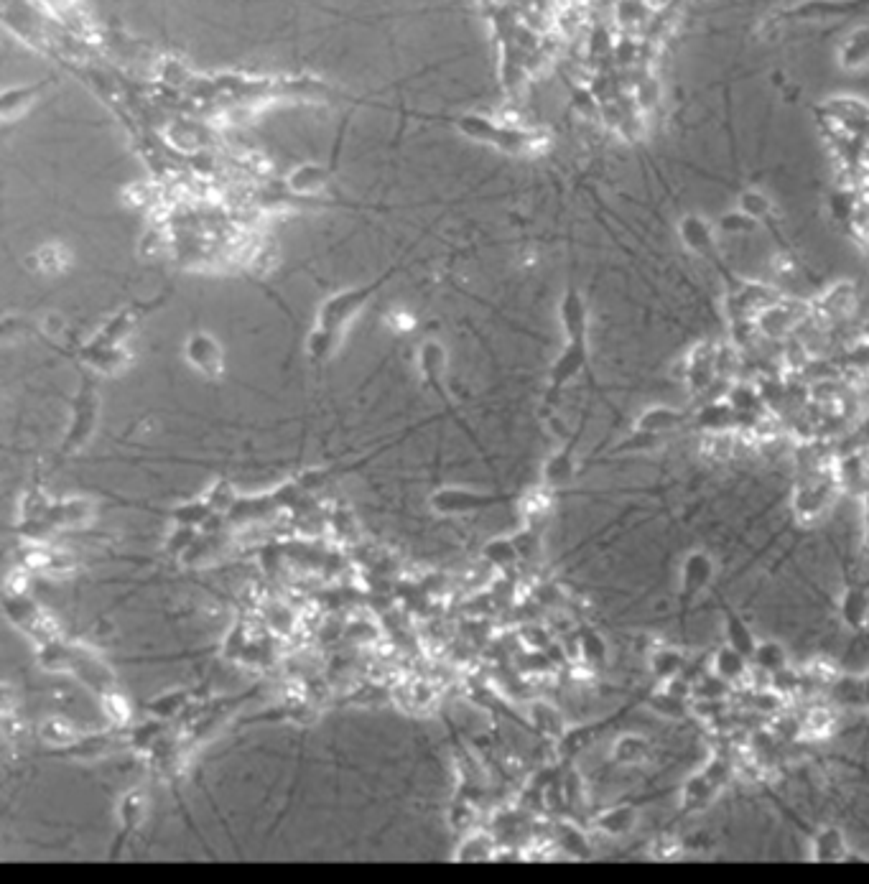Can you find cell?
<instances>
[{
	"mask_svg": "<svg viewBox=\"0 0 869 884\" xmlns=\"http://www.w3.org/2000/svg\"><path fill=\"white\" fill-rule=\"evenodd\" d=\"M398 271H401V265H390L388 271H383L373 281L342 288V291L332 293V296H327L322 301V306L316 311L314 329H311L309 339H306V352H309L314 365H322V362H327L337 352L339 342L345 337V329L378 296L380 288L393 281Z\"/></svg>",
	"mask_w": 869,
	"mask_h": 884,
	"instance_id": "cell-1",
	"label": "cell"
},
{
	"mask_svg": "<svg viewBox=\"0 0 869 884\" xmlns=\"http://www.w3.org/2000/svg\"><path fill=\"white\" fill-rule=\"evenodd\" d=\"M452 125L464 138H469V141H477L482 143V146L495 148V151L513 153V156L538 151L543 143V138L538 136V133H533V130L518 128V125L510 123H500V120L487 118V115L480 113L459 115V118L452 120Z\"/></svg>",
	"mask_w": 869,
	"mask_h": 884,
	"instance_id": "cell-2",
	"label": "cell"
},
{
	"mask_svg": "<svg viewBox=\"0 0 869 884\" xmlns=\"http://www.w3.org/2000/svg\"><path fill=\"white\" fill-rule=\"evenodd\" d=\"M102 413V395L97 388V380L92 372H82L79 378L77 393L72 398V413H69V426L64 431V439L59 444L62 457H72L77 451L85 449L90 439L95 436L97 423Z\"/></svg>",
	"mask_w": 869,
	"mask_h": 884,
	"instance_id": "cell-3",
	"label": "cell"
},
{
	"mask_svg": "<svg viewBox=\"0 0 869 884\" xmlns=\"http://www.w3.org/2000/svg\"><path fill=\"white\" fill-rule=\"evenodd\" d=\"M839 490L841 487L836 482L834 467L806 472V477L793 490V500H790V507H793V515H796L798 523L811 525L824 518L829 513V507L834 505Z\"/></svg>",
	"mask_w": 869,
	"mask_h": 884,
	"instance_id": "cell-4",
	"label": "cell"
},
{
	"mask_svg": "<svg viewBox=\"0 0 869 884\" xmlns=\"http://www.w3.org/2000/svg\"><path fill=\"white\" fill-rule=\"evenodd\" d=\"M416 362H418V372H421V378H424L426 388H431L436 395H439V400H441V403H444V411L449 413V418H452V421L457 423L459 428H462L464 434H467L469 439H472V444L477 446V449H482L480 439H477V436L472 434V428H469L467 423L462 421V416H459L457 408H454L452 395L446 393L444 378H446V365H449V355H446L444 344H441L439 339H434V337L424 339V342L418 344Z\"/></svg>",
	"mask_w": 869,
	"mask_h": 884,
	"instance_id": "cell-5",
	"label": "cell"
},
{
	"mask_svg": "<svg viewBox=\"0 0 869 884\" xmlns=\"http://www.w3.org/2000/svg\"><path fill=\"white\" fill-rule=\"evenodd\" d=\"M589 365V334L582 337H564V347H561L559 357L553 360L551 370H548V403L559 398L561 390L582 375Z\"/></svg>",
	"mask_w": 869,
	"mask_h": 884,
	"instance_id": "cell-6",
	"label": "cell"
},
{
	"mask_svg": "<svg viewBox=\"0 0 869 884\" xmlns=\"http://www.w3.org/2000/svg\"><path fill=\"white\" fill-rule=\"evenodd\" d=\"M510 495H492V492L469 490V487H439L431 492L429 505L436 515H467L490 510L500 502H510Z\"/></svg>",
	"mask_w": 869,
	"mask_h": 884,
	"instance_id": "cell-7",
	"label": "cell"
},
{
	"mask_svg": "<svg viewBox=\"0 0 869 884\" xmlns=\"http://www.w3.org/2000/svg\"><path fill=\"white\" fill-rule=\"evenodd\" d=\"M161 304H166V296H156V301H141V304L123 306L87 342L97 344V347H125V342L133 334V329L141 324V319H146V314L156 311Z\"/></svg>",
	"mask_w": 869,
	"mask_h": 884,
	"instance_id": "cell-8",
	"label": "cell"
},
{
	"mask_svg": "<svg viewBox=\"0 0 869 884\" xmlns=\"http://www.w3.org/2000/svg\"><path fill=\"white\" fill-rule=\"evenodd\" d=\"M714 576H717V564H714L709 551L694 548V551L686 553L681 558V566H678V597H681V602L686 607L694 604L714 584Z\"/></svg>",
	"mask_w": 869,
	"mask_h": 884,
	"instance_id": "cell-9",
	"label": "cell"
},
{
	"mask_svg": "<svg viewBox=\"0 0 869 884\" xmlns=\"http://www.w3.org/2000/svg\"><path fill=\"white\" fill-rule=\"evenodd\" d=\"M808 316V306L793 304V301L778 299L770 306L760 311V314L752 319V327L768 339H783L788 337L796 327H801Z\"/></svg>",
	"mask_w": 869,
	"mask_h": 884,
	"instance_id": "cell-10",
	"label": "cell"
},
{
	"mask_svg": "<svg viewBox=\"0 0 869 884\" xmlns=\"http://www.w3.org/2000/svg\"><path fill=\"white\" fill-rule=\"evenodd\" d=\"M184 357L207 380H220L225 375V352H222V344L209 332L197 329L189 334L184 342Z\"/></svg>",
	"mask_w": 869,
	"mask_h": 884,
	"instance_id": "cell-11",
	"label": "cell"
},
{
	"mask_svg": "<svg viewBox=\"0 0 869 884\" xmlns=\"http://www.w3.org/2000/svg\"><path fill=\"white\" fill-rule=\"evenodd\" d=\"M717 350L714 344L701 342L683 360V383L689 385L691 393H706L719 378L717 370Z\"/></svg>",
	"mask_w": 869,
	"mask_h": 884,
	"instance_id": "cell-12",
	"label": "cell"
},
{
	"mask_svg": "<svg viewBox=\"0 0 869 884\" xmlns=\"http://www.w3.org/2000/svg\"><path fill=\"white\" fill-rule=\"evenodd\" d=\"M143 813H146V793L141 788L128 790L118 803V834H115L113 849H110V859H118L130 836L141 828Z\"/></svg>",
	"mask_w": 869,
	"mask_h": 884,
	"instance_id": "cell-13",
	"label": "cell"
},
{
	"mask_svg": "<svg viewBox=\"0 0 869 884\" xmlns=\"http://www.w3.org/2000/svg\"><path fill=\"white\" fill-rule=\"evenodd\" d=\"M332 184V169L324 164H299L296 169H291L283 179V186H286L288 194H294V197H319L324 194Z\"/></svg>",
	"mask_w": 869,
	"mask_h": 884,
	"instance_id": "cell-14",
	"label": "cell"
},
{
	"mask_svg": "<svg viewBox=\"0 0 869 884\" xmlns=\"http://www.w3.org/2000/svg\"><path fill=\"white\" fill-rule=\"evenodd\" d=\"M69 671H72L79 681L85 683L87 688H92V691L97 693H105L110 691V688H115L113 671L102 663V658H97V655L87 648H77V645H72V663H69Z\"/></svg>",
	"mask_w": 869,
	"mask_h": 884,
	"instance_id": "cell-15",
	"label": "cell"
},
{
	"mask_svg": "<svg viewBox=\"0 0 869 884\" xmlns=\"http://www.w3.org/2000/svg\"><path fill=\"white\" fill-rule=\"evenodd\" d=\"M678 235H681V243L686 245L689 253L706 260L717 255V227L711 225L709 220H704L701 214H686L678 222Z\"/></svg>",
	"mask_w": 869,
	"mask_h": 884,
	"instance_id": "cell-16",
	"label": "cell"
},
{
	"mask_svg": "<svg viewBox=\"0 0 869 884\" xmlns=\"http://www.w3.org/2000/svg\"><path fill=\"white\" fill-rule=\"evenodd\" d=\"M51 85H54V79L49 77L39 79V82H29V85H16L3 90V95H0V120L11 123V120L21 118Z\"/></svg>",
	"mask_w": 869,
	"mask_h": 884,
	"instance_id": "cell-17",
	"label": "cell"
},
{
	"mask_svg": "<svg viewBox=\"0 0 869 884\" xmlns=\"http://www.w3.org/2000/svg\"><path fill=\"white\" fill-rule=\"evenodd\" d=\"M808 856H811V862L819 864L847 862L849 859L847 834H844L839 826H821L819 831L811 836Z\"/></svg>",
	"mask_w": 869,
	"mask_h": 884,
	"instance_id": "cell-18",
	"label": "cell"
},
{
	"mask_svg": "<svg viewBox=\"0 0 869 884\" xmlns=\"http://www.w3.org/2000/svg\"><path fill=\"white\" fill-rule=\"evenodd\" d=\"M559 321L564 337H582L589 334V306L582 291L569 283L559 301Z\"/></svg>",
	"mask_w": 869,
	"mask_h": 884,
	"instance_id": "cell-19",
	"label": "cell"
},
{
	"mask_svg": "<svg viewBox=\"0 0 869 884\" xmlns=\"http://www.w3.org/2000/svg\"><path fill=\"white\" fill-rule=\"evenodd\" d=\"M95 515V507L90 500L82 497H67V500H54L46 513V523L54 530H74L87 525Z\"/></svg>",
	"mask_w": 869,
	"mask_h": 884,
	"instance_id": "cell-20",
	"label": "cell"
},
{
	"mask_svg": "<svg viewBox=\"0 0 869 884\" xmlns=\"http://www.w3.org/2000/svg\"><path fill=\"white\" fill-rule=\"evenodd\" d=\"M686 423V416L681 411L671 406H653L648 411H643L632 426L638 439H658L663 434H671L676 428H681Z\"/></svg>",
	"mask_w": 869,
	"mask_h": 884,
	"instance_id": "cell-21",
	"label": "cell"
},
{
	"mask_svg": "<svg viewBox=\"0 0 869 884\" xmlns=\"http://www.w3.org/2000/svg\"><path fill=\"white\" fill-rule=\"evenodd\" d=\"M854 309H857V293L852 283H836L813 306L816 319L821 321H844L854 314Z\"/></svg>",
	"mask_w": 869,
	"mask_h": 884,
	"instance_id": "cell-22",
	"label": "cell"
},
{
	"mask_svg": "<svg viewBox=\"0 0 869 884\" xmlns=\"http://www.w3.org/2000/svg\"><path fill=\"white\" fill-rule=\"evenodd\" d=\"M576 439H579V436H574V439H571L564 449H559L556 454H551V457L546 459V464H543L541 485L546 487V490H551V492L564 490L571 479H574V474H576V459H574Z\"/></svg>",
	"mask_w": 869,
	"mask_h": 884,
	"instance_id": "cell-23",
	"label": "cell"
},
{
	"mask_svg": "<svg viewBox=\"0 0 869 884\" xmlns=\"http://www.w3.org/2000/svg\"><path fill=\"white\" fill-rule=\"evenodd\" d=\"M694 423L701 431H706V434H729L732 428H740V416H737V411L729 406V400L722 395V398L704 403L696 411Z\"/></svg>",
	"mask_w": 869,
	"mask_h": 884,
	"instance_id": "cell-24",
	"label": "cell"
},
{
	"mask_svg": "<svg viewBox=\"0 0 869 884\" xmlns=\"http://www.w3.org/2000/svg\"><path fill=\"white\" fill-rule=\"evenodd\" d=\"M709 668L727 686H737V683L747 681L752 676V660L747 655H742L740 650L729 648V645H722L717 653L711 655Z\"/></svg>",
	"mask_w": 869,
	"mask_h": 884,
	"instance_id": "cell-25",
	"label": "cell"
},
{
	"mask_svg": "<svg viewBox=\"0 0 869 884\" xmlns=\"http://www.w3.org/2000/svg\"><path fill=\"white\" fill-rule=\"evenodd\" d=\"M77 360L85 367H90L92 372H102V375H113V372L123 370L130 360L128 347H97V344L85 342L77 350Z\"/></svg>",
	"mask_w": 869,
	"mask_h": 884,
	"instance_id": "cell-26",
	"label": "cell"
},
{
	"mask_svg": "<svg viewBox=\"0 0 869 884\" xmlns=\"http://www.w3.org/2000/svg\"><path fill=\"white\" fill-rule=\"evenodd\" d=\"M839 617L852 632L869 627V589L864 584H852L841 592Z\"/></svg>",
	"mask_w": 869,
	"mask_h": 884,
	"instance_id": "cell-27",
	"label": "cell"
},
{
	"mask_svg": "<svg viewBox=\"0 0 869 884\" xmlns=\"http://www.w3.org/2000/svg\"><path fill=\"white\" fill-rule=\"evenodd\" d=\"M612 762L620 767H640L653 757V744L638 732H627L612 742Z\"/></svg>",
	"mask_w": 869,
	"mask_h": 884,
	"instance_id": "cell-28",
	"label": "cell"
},
{
	"mask_svg": "<svg viewBox=\"0 0 869 884\" xmlns=\"http://www.w3.org/2000/svg\"><path fill=\"white\" fill-rule=\"evenodd\" d=\"M719 788L706 778L704 772H694L683 780L681 785V811L683 813H699L711 806V800L717 798Z\"/></svg>",
	"mask_w": 869,
	"mask_h": 884,
	"instance_id": "cell-29",
	"label": "cell"
},
{
	"mask_svg": "<svg viewBox=\"0 0 869 884\" xmlns=\"http://www.w3.org/2000/svg\"><path fill=\"white\" fill-rule=\"evenodd\" d=\"M638 808L632 806H612L607 811H602L599 816H594V828L599 834L610 836V839H620V836L632 834L638 828Z\"/></svg>",
	"mask_w": 869,
	"mask_h": 884,
	"instance_id": "cell-30",
	"label": "cell"
},
{
	"mask_svg": "<svg viewBox=\"0 0 869 884\" xmlns=\"http://www.w3.org/2000/svg\"><path fill=\"white\" fill-rule=\"evenodd\" d=\"M18 564L26 571H46V574H62L64 569L72 566V558L62 551H54V548L46 546H31L23 548L18 553Z\"/></svg>",
	"mask_w": 869,
	"mask_h": 884,
	"instance_id": "cell-31",
	"label": "cell"
},
{
	"mask_svg": "<svg viewBox=\"0 0 869 884\" xmlns=\"http://www.w3.org/2000/svg\"><path fill=\"white\" fill-rule=\"evenodd\" d=\"M576 650L589 668H604L610 663V642L594 627H582L576 632Z\"/></svg>",
	"mask_w": 869,
	"mask_h": 884,
	"instance_id": "cell-32",
	"label": "cell"
},
{
	"mask_svg": "<svg viewBox=\"0 0 869 884\" xmlns=\"http://www.w3.org/2000/svg\"><path fill=\"white\" fill-rule=\"evenodd\" d=\"M839 67L847 72H862L869 67V29H857L841 41Z\"/></svg>",
	"mask_w": 869,
	"mask_h": 884,
	"instance_id": "cell-33",
	"label": "cell"
},
{
	"mask_svg": "<svg viewBox=\"0 0 869 884\" xmlns=\"http://www.w3.org/2000/svg\"><path fill=\"white\" fill-rule=\"evenodd\" d=\"M722 617H724V637H727V645L734 650H740L742 655L752 660V653L757 648V637L752 632V627L742 620L740 614L734 612V609H722Z\"/></svg>",
	"mask_w": 869,
	"mask_h": 884,
	"instance_id": "cell-34",
	"label": "cell"
},
{
	"mask_svg": "<svg viewBox=\"0 0 869 884\" xmlns=\"http://www.w3.org/2000/svg\"><path fill=\"white\" fill-rule=\"evenodd\" d=\"M683 665H686V655H683L678 648H671V645L655 648L648 658L650 673H653L661 683L671 681V678L676 676H683Z\"/></svg>",
	"mask_w": 869,
	"mask_h": 884,
	"instance_id": "cell-35",
	"label": "cell"
},
{
	"mask_svg": "<svg viewBox=\"0 0 869 884\" xmlns=\"http://www.w3.org/2000/svg\"><path fill=\"white\" fill-rule=\"evenodd\" d=\"M752 668L773 676V673L788 668V650H785V645H780L778 640H760L757 642L755 653H752Z\"/></svg>",
	"mask_w": 869,
	"mask_h": 884,
	"instance_id": "cell-36",
	"label": "cell"
},
{
	"mask_svg": "<svg viewBox=\"0 0 869 884\" xmlns=\"http://www.w3.org/2000/svg\"><path fill=\"white\" fill-rule=\"evenodd\" d=\"M737 209H742V212H745L750 220H755L757 225H765V222L775 214L773 199H770L765 192H760V189H745V192H740V197H737Z\"/></svg>",
	"mask_w": 869,
	"mask_h": 884,
	"instance_id": "cell-37",
	"label": "cell"
},
{
	"mask_svg": "<svg viewBox=\"0 0 869 884\" xmlns=\"http://www.w3.org/2000/svg\"><path fill=\"white\" fill-rule=\"evenodd\" d=\"M531 719L533 724H536L538 732L548 734V737L561 739L566 734L564 716L559 714L556 706L548 704V701H536V704H531Z\"/></svg>",
	"mask_w": 869,
	"mask_h": 884,
	"instance_id": "cell-38",
	"label": "cell"
},
{
	"mask_svg": "<svg viewBox=\"0 0 869 884\" xmlns=\"http://www.w3.org/2000/svg\"><path fill=\"white\" fill-rule=\"evenodd\" d=\"M215 515L217 513L209 507V502L204 500V497L184 502V505H176L174 510H171V520H174L176 525H192V528H199V525H204L209 518H215Z\"/></svg>",
	"mask_w": 869,
	"mask_h": 884,
	"instance_id": "cell-39",
	"label": "cell"
},
{
	"mask_svg": "<svg viewBox=\"0 0 869 884\" xmlns=\"http://www.w3.org/2000/svg\"><path fill=\"white\" fill-rule=\"evenodd\" d=\"M482 556H485L487 564L495 566V569H510L513 564H518L520 551L518 546H515V541H510V538H497V541L487 543Z\"/></svg>",
	"mask_w": 869,
	"mask_h": 884,
	"instance_id": "cell-40",
	"label": "cell"
},
{
	"mask_svg": "<svg viewBox=\"0 0 869 884\" xmlns=\"http://www.w3.org/2000/svg\"><path fill=\"white\" fill-rule=\"evenodd\" d=\"M189 701V693L187 691H171V693H161L156 696L153 701H148V714L156 716V719H174V716L181 714V709L187 706Z\"/></svg>",
	"mask_w": 869,
	"mask_h": 884,
	"instance_id": "cell-41",
	"label": "cell"
},
{
	"mask_svg": "<svg viewBox=\"0 0 869 884\" xmlns=\"http://www.w3.org/2000/svg\"><path fill=\"white\" fill-rule=\"evenodd\" d=\"M36 271L46 273V276H54V273H62L64 265H67V253L59 243H46L36 250L34 255Z\"/></svg>",
	"mask_w": 869,
	"mask_h": 884,
	"instance_id": "cell-42",
	"label": "cell"
},
{
	"mask_svg": "<svg viewBox=\"0 0 869 884\" xmlns=\"http://www.w3.org/2000/svg\"><path fill=\"white\" fill-rule=\"evenodd\" d=\"M41 737H44L49 744H54V747H62V749H72L74 744L82 742V734L74 732L67 721H62V719L46 721L44 734H41Z\"/></svg>",
	"mask_w": 869,
	"mask_h": 884,
	"instance_id": "cell-43",
	"label": "cell"
},
{
	"mask_svg": "<svg viewBox=\"0 0 869 884\" xmlns=\"http://www.w3.org/2000/svg\"><path fill=\"white\" fill-rule=\"evenodd\" d=\"M100 706H102V711L108 714V719L113 721L115 727H128L130 706H128V701L123 699V693H118L115 688L100 693Z\"/></svg>",
	"mask_w": 869,
	"mask_h": 884,
	"instance_id": "cell-44",
	"label": "cell"
},
{
	"mask_svg": "<svg viewBox=\"0 0 869 884\" xmlns=\"http://www.w3.org/2000/svg\"><path fill=\"white\" fill-rule=\"evenodd\" d=\"M204 500L209 502V507H212V510H215L217 515H227L232 510V507H235L237 495H235V490H232V485H230V482H227V479H217L215 485H212L207 490Z\"/></svg>",
	"mask_w": 869,
	"mask_h": 884,
	"instance_id": "cell-45",
	"label": "cell"
},
{
	"mask_svg": "<svg viewBox=\"0 0 869 884\" xmlns=\"http://www.w3.org/2000/svg\"><path fill=\"white\" fill-rule=\"evenodd\" d=\"M556 836H559V844L564 846L566 854L571 856H589V844L587 836L574 826V823H559L556 828Z\"/></svg>",
	"mask_w": 869,
	"mask_h": 884,
	"instance_id": "cell-46",
	"label": "cell"
},
{
	"mask_svg": "<svg viewBox=\"0 0 869 884\" xmlns=\"http://www.w3.org/2000/svg\"><path fill=\"white\" fill-rule=\"evenodd\" d=\"M161 737H164V724L156 721V716H153L151 721H146V724L133 729V734H130V744H133L138 752H151Z\"/></svg>",
	"mask_w": 869,
	"mask_h": 884,
	"instance_id": "cell-47",
	"label": "cell"
},
{
	"mask_svg": "<svg viewBox=\"0 0 869 884\" xmlns=\"http://www.w3.org/2000/svg\"><path fill=\"white\" fill-rule=\"evenodd\" d=\"M701 772H704L706 778H709L711 783H714L719 790H722L724 785H729V780L734 778V765H732V760H729V757L711 755L709 760L704 762V767H701Z\"/></svg>",
	"mask_w": 869,
	"mask_h": 884,
	"instance_id": "cell-48",
	"label": "cell"
},
{
	"mask_svg": "<svg viewBox=\"0 0 869 884\" xmlns=\"http://www.w3.org/2000/svg\"><path fill=\"white\" fill-rule=\"evenodd\" d=\"M492 846L490 839L485 836H469L462 846L457 849V862H477V859H490Z\"/></svg>",
	"mask_w": 869,
	"mask_h": 884,
	"instance_id": "cell-49",
	"label": "cell"
},
{
	"mask_svg": "<svg viewBox=\"0 0 869 884\" xmlns=\"http://www.w3.org/2000/svg\"><path fill=\"white\" fill-rule=\"evenodd\" d=\"M757 227L760 225H757L755 220H750V217L737 207H734L729 214H724V220L719 222V230L727 232V235H745V232L757 230Z\"/></svg>",
	"mask_w": 869,
	"mask_h": 884,
	"instance_id": "cell-50",
	"label": "cell"
},
{
	"mask_svg": "<svg viewBox=\"0 0 869 884\" xmlns=\"http://www.w3.org/2000/svg\"><path fill=\"white\" fill-rule=\"evenodd\" d=\"M194 538H197V528H192V525H176L174 533H171L169 541H166V551H169L171 556L189 551Z\"/></svg>",
	"mask_w": 869,
	"mask_h": 884,
	"instance_id": "cell-51",
	"label": "cell"
},
{
	"mask_svg": "<svg viewBox=\"0 0 869 884\" xmlns=\"http://www.w3.org/2000/svg\"><path fill=\"white\" fill-rule=\"evenodd\" d=\"M847 362L852 367H857V370H869V342L867 339H859L852 350L847 352Z\"/></svg>",
	"mask_w": 869,
	"mask_h": 884,
	"instance_id": "cell-52",
	"label": "cell"
},
{
	"mask_svg": "<svg viewBox=\"0 0 869 884\" xmlns=\"http://www.w3.org/2000/svg\"><path fill=\"white\" fill-rule=\"evenodd\" d=\"M859 339H867V342H869V321L862 327V332H859Z\"/></svg>",
	"mask_w": 869,
	"mask_h": 884,
	"instance_id": "cell-53",
	"label": "cell"
},
{
	"mask_svg": "<svg viewBox=\"0 0 869 884\" xmlns=\"http://www.w3.org/2000/svg\"><path fill=\"white\" fill-rule=\"evenodd\" d=\"M864 686H867V688H869V673H867V678H864Z\"/></svg>",
	"mask_w": 869,
	"mask_h": 884,
	"instance_id": "cell-54",
	"label": "cell"
}]
</instances>
